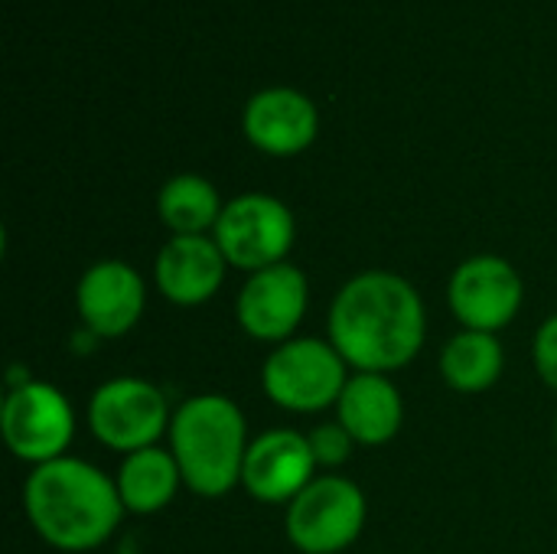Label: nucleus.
<instances>
[{
    "instance_id": "nucleus-3",
    "label": "nucleus",
    "mask_w": 557,
    "mask_h": 554,
    "mask_svg": "<svg viewBox=\"0 0 557 554\" xmlns=\"http://www.w3.org/2000/svg\"><path fill=\"white\" fill-rule=\"evenodd\" d=\"M170 454L180 464L183 487L202 500H219L242 487L248 457V421L222 392L186 398L170 421Z\"/></svg>"
},
{
    "instance_id": "nucleus-14",
    "label": "nucleus",
    "mask_w": 557,
    "mask_h": 554,
    "mask_svg": "<svg viewBox=\"0 0 557 554\" xmlns=\"http://www.w3.org/2000/svg\"><path fill=\"white\" fill-rule=\"evenodd\" d=\"M228 261L212 235H173L153 261L157 291L176 307H199L212 300L225 281Z\"/></svg>"
},
{
    "instance_id": "nucleus-18",
    "label": "nucleus",
    "mask_w": 557,
    "mask_h": 554,
    "mask_svg": "<svg viewBox=\"0 0 557 554\" xmlns=\"http://www.w3.org/2000/svg\"><path fill=\"white\" fill-rule=\"evenodd\" d=\"M225 202L199 173L170 176L157 193V216L173 235H212Z\"/></svg>"
},
{
    "instance_id": "nucleus-1",
    "label": "nucleus",
    "mask_w": 557,
    "mask_h": 554,
    "mask_svg": "<svg viewBox=\"0 0 557 554\" xmlns=\"http://www.w3.org/2000/svg\"><path fill=\"white\" fill-rule=\"evenodd\" d=\"M326 330L349 369L392 376L418 359L428 336V310L408 278L362 271L333 297Z\"/></svg>"
},
{
    "instance_id": "nucleus-12",
    "label": "nucleus",
    "mask_w": 557,
    "mask_h": 554,
    "mask_svg": "<svg viewBox=\"0 0 557 554\" xmlns=\"http://www.w3.org/2000/svg\"><path fill=\"white\" fill-rule=\"evenodd\" d=\"M75 307L85 330L98 340H117L131 333L147 307L144 278L117 258H104L85 268L75 284Z\"/></svg>"
},
{
    "instance_id": "nucleus-17",
    "label": "nucleus",
    "mask_w": 557,
    "mask_h": 554,
    "mask_svg": "<svg viewBox=\"0 0 557 554\" xmlns=\"http://www.w3.org/2000/svg\"><path fill=\"white\" fill-rule=\"evenodd\" d=\"M506 369V353L496 333L460 330L441 349V379L460 395L490 392Z\"/></svg>"
},
{
    "instance_id": "nucleus-6",
    "label": "nucleus",
    "mask_w": 557,
    "mask_h": 554,
    "mask_svg": "<svg viewBox=\"0 0 557 554\" xmlns=\"http://www.w3.org/2000/svg\"><path fill=\"white\" fill-rule=\"evenodd\" d=\"M212 238L219 242L228 268L255 274L287 261L297 238V222L287 202H281L277 196L242 193L225 202Z\"/></svg>"
},
{
    "instance_id": "nucleus-20",
    "label": "nucleus",
    "mask_w": 557,
    "mask_h": 554,
    "mask_svg": "<svg viewBox=\"0 0 557 554\" xmlns=\"http://www.w3.org/2000/svg\"><path fill=\"white\" fill-rule=\"evenodd\" d=\"M532 359H535V372L539 379L557 392V313H552L539 333H535V346H532Z\"/></svg>"
},
{
    "instance_id": "nucleus-2",
    "label": "nucleus",
    "mask_w": 557,
    "mask_h": 554,
    "mask_svg": "<svg viewBox=\"0 0 557 554\" xmlns=\"http://www.w3.org/2000/svg\"><path fill=\"white\" fill-rule=\"evenodd\" d=\"M23 509L46 545L69 554L101 549L124 519L117 483L78 457L33 467L23 483Z\"/></svg>"
},
{
    "instance_id": "nucleus-15",
    "label": "nucleus",
    "mask_w": 557,
    "mask_h": 554,
    "mask_svg": "<svg viewBox=\"0 0 557 554\" xmlns=\"http://www.w3.org/2000/svg\"><path fill=\"white\" fill-rule=\"evenodd\" d=\"M336 421L359 447H382L395 441L405 424V402L392 376L352 372L336 402Z\"/></svg>"
},
{
    "instance_id": "nucleus-19",
    "label": "nucleus",
    "mask_w": 557,
    "mask_h": 554,
    "mask_svg": "<svg viewBox=\"0 0 557 554\" xmlns=\"http://www.w3.org/2000/svg\"><path fill=\"white\" fill-rule=\"evenodd\" d=\"M307 441H310V451H313V460L317 467H343L352 451L359 447L352 441V434L333 418V421H320L317 428L307 431Z\"/></svg>"
},
{
    "instance_id": "nucleus-8",
    "label": "nucleus",
    "mask_w": 557,
    "mask_h": 554,
    "mask_svg": "<svg viewBox=\"0 0 557 554\" xmlns=\"http://www.w3.org/2000/svg\"><path fill=\"white\" fill-rule=\"evenodd\" d=\"M366 516V493L339 473H323L287 506V539L304 554H339L362 535Z\"/></svg>"
},
{
    "instance_id": "nucleus-10",
    "label": "nucleus",
    "mask_w": 557,
    "mask_h": 554,
    "mask_svg": "<svg viewBox=\"0 0 557 554\" xmlns=\"http://www.w3.org/2000/svg\"><path fill=\"white\" fill-rule=\"evenodd\" d=\"M307 304H310L307 274L297 264L284 261L248 274L235 300V317L251 340L281 346L294 340L297 327L307 317Z\"/></svg>"
},
{
    "instance_id": "nucleus-13",
    "label": "nucleus",
    "mask_w": 557,
    "mask_h": 554,
    "mask_svg": "<svg viewBox=\"0 0 557 554\" xmlns=\"http://www.w3.org/2000/svg\"><path fill=\"white\" fill-rule=\"evenodd\" d=\"M245 137L271 157H294L304 153L320 131V111L313 98L297 88L274 85L261 88L248 98L242 118Z\"/></svg>"
},
{
    "instance_id": "nucleus-16",
    "label": "nucleus",
    "mask_w": 557,
    "mask_h": 554,
    "mask_svg": "<svg viewBox=\"0 0 557 554\" xmlns=\"http://www.w3.org/2000/svg\"><path fill=\"white\" fill-rule=\"evenodd\" d=\"M114 483H117L124 513L153 516L176 500V493L183 487V473H180V464L170 454V447L157 444V447L127 454L117 467Z\"/></svg>"
},
{
    "instance_id": "nucleus-5",
    "label": "nucleus",
    "mask_w": 557,
    "mask_h": 554,
    "mask_svg": "<svg viewBox=\"0 0 557 554\" xmlns=\"http://www.w3.org/2000/svg\"><path fill=\"white\" fill-rule=\"evenodd\" d=\"M0 434L7 451L29 464L42 467L49 460L69 457L75 438V411L72 402L49 382L23 379L10 385L0 408Z\"/></svg>"
},
{
    "instance_id": "nucleus-11",
    "label": "nucleus",
    "mask_w": 557,
    "mask_h": 554,
    "mask_svg": "<svg viewBox=\"0 0 557 554\" xmlns=\"http://www.w3.org/2000/svg\"><path fill=\"white\" fill-rule=\"evenodd\" d=\"M317 460L307 434L294 428H274L248 444L242 487L264 506H290L317 477Z\"/></svg>"
},
{
    "instance_id": "nucleus-7",
    "label": "nucleus",
    "mask_w": 557,
    "mask_h": 554,
    "mask_svg": "<svg viewBox=\"0 0 557 554\" xmlns=\"http://www.w3.org/2000/svg\"><path fill=\"white\" fill-rule=\"evenodd\" d=\"M173 411L166 395L134 376L111 379L98 385L88 398V428L95 441H101L114 454H137L157 447L163 434H170Z\"/></svg>"
},
{
    "instance_id": "nucleus-21",
    "label": "nucleus",
    "mask_w": 557,
    "mask_h": 554,
    "mask_svg": "<svg viewBox=\"0 0 557 554\" xmlns=\"http://www.w3.org/2000/svg\"><path fill=\"white\" fill-rule=\"evenodd\" d=\"M555 438H557V421H555Z\"/></svg>"
},
{
    "instance_id": "nucleus-9",
    "label": "nucleus",
    "mask_w": 557,
    "mask_h": 554,
    "mask_svg": "<svg viewBox=\"0 0 557 554\" xmlns=\"http://www.w3.org/2000/svg\"><path fill=\"white\" fill-rule=\"evenodd\" d=\"M447 300L463 330L499 333L506 330L525 300V284L516 264L499 255H473L450 274Z\"/></svg>"
},
{
    "instance_id": "nucleus-4",
    "label": "nucleus",
    "mask_w": 557,
    "mask_h": 554,
    "mask_svg": "<svg viewBox=\"0 0 557 554\" xmlns=\"http://www.w3.org/2000/svg\"><path fill=\"white\" fill-rule=\"evenodd\" d=\"M349 382V366L330 340L294 336L271 349L261 369L264 395L294 415L336 408Z\"/></svg>"
}]
</instances>
